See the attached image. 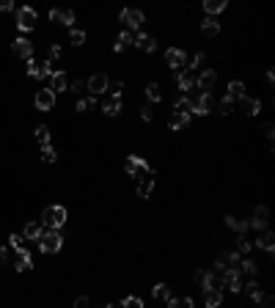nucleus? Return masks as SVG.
<instances>
[{
  "mask_svg": "<svg viewBox=\"0 0 275 308\" xmlns=\"http://www.w3.org/2000/svg\"><path fill=\"white\" fill-rule=\"evenodd\" d=\"M61 245H64V237H61L58 229H50V231H44V234L39 237V250L47 253V256H50V253H58Z\"/></svg>",
  "mask_w": 275,
  "mask_h": 308,
  "instance_id": "1",
  "label": "nucleus"
},
{
  "mask_svg": "<svg viewBox=\"0 0 275 308\" xmlns=\"http://www.w3.org/2000/svg\"><path fill=\"white\" fill-rule=\"evenodd\" d=\"M39 223L61 231V226L66 223V209L61 207V204H58V207H47V209L42 212V220H39Z\"/></svg>",
  "mask_w": 275,
  "mask_h": 308,
  "instance_id": "2",
  "label": "nucleus"
},
{
  "mask_svg": "<svg viewBox=\"0 0 275 308\" xmlns=\"http://www.w3.org/2000/svg\"><path fill=\"white\" fill-rule=\"evenodd\" d=\"M218 281H220V284H223L229 292H234V294L242 292V275H239V272L234 270V267H226V270L220 272V278H218Z\"/></svg>",
  "mask_w": 275,
  "mask_h": 308,
  "instance_id": "3",
  "label": "nucleus"
},
{
  "mask_svg": "<svg viewBox=\"0 0 275 308\" xmlns=\"http://www.w3.org/2000/svg\"><path fill=\"white\" fill-rule=\"evenodd\" d=\"M36 22H39L36 9H30V6H22V9L17 11V25H19V31H33V28H36Z\"/></svg>",
  "mask_w": 275,
  "mask_h": 308,
  "instance_id": "4",
  "label": "nucleus"
},
{
  "mask_svg": "<svg viewBox=\"0 0 275 308\" xmlns=\"http://www.w3.org/2000/svg\"><path fill=\"white\" fill-rule=\"evenodd\" d=\"M85 88L97 97V94H105L107 88H110V77H107L105 72H97V74H91L88 77V83H85Z\"/></svg>",
  "mask_w": 275,
  "mask_h": 308,
  "instance_id": "5",
  "label": "nucleus"
},
{
  "mask_svg": "<svg viewBox=\"0 0 275 308\" xmlns=\"http://www.w3.org/2000/svg\"><path fill=\"white\" fill-rule=\"evenodd\" d=\"M124 171H127V176H138V171H146L149 176H154L157 171H154L149 162H143L140 157H127V162H124Z\"/></svg>",
  "mask_w": 275,
  "mask_h": 308,
  "instance_id": "6",
  "label": "nucleus"
},
{
  "mask_svg": "<svg viewBox=\"0 0 275 308\" xmlns=\"http://www.w3.org/2000/svg\"><path fill=\"white\" fill-rule=\"evenodd\" d=\"M165 64H168L173 72H182L185 66H187V52L185 50H176V47H171V50L165 52Z\"/></svg>",
  "mask_w": 275,
  "mask_h": 308,
  "instance_id": "7",
  "label": "nucleus"
},
{
  "mask_svg": "<svg viewBox=\"0 0 275 308\" xmlns=\"http://www.w3.org/2000/svg\"><path fill=\"white\" fill-rule=\"evenodd\" d=\"M28 74L30 77H36V80H44V77H50L52 74V64H47V61H28Z\"/></svg>",
  "mask_w": 275,
  "mask_h": 308,
  "instance_id": "8",
  "label": "nucleus"
},
{
  "mask_svg": "<svg viewBox=\"0 0 275 308\" xmlns=\"http://www.w3.org/2000/svg\"><path fill=\"white\" fill-rule=\"evenodd\" d=\"M212 110H215V99H212V94H201V97L193 99V110H190V113L206 116V113H212Z\"/></svg>",
  "mask_w": 275,
  "mask_h": 308,
  "instance_id": "9",
  "label": "nucleus"
},
{
  "mask_svg": "<svg viewBox=\"0 0 275 308\" xmlns=\"http://www.w3.org/2000/svg\"><path fill=\"white\" fill-rule=\"evenodd\" d=\"M121 22H124L130 31H138L140 25H143V11H138V9H124V11H121Z\"/></svg>",
  "mask_w": 275,
  "mask_h": 308,
  "instance_id": "10",
  "label": "nucleus"
},
{
  "mask_svg": "<svg viewBox=\"0 0 275 308\" xmlns=\"http://www.w3.org/2000/svg\"><path fill=\"white\" fill-rule=\"evenodd\" d=\"M14 267H17V272H28L30 267H33V256H30V250H28V248H17Z\"/></svg>",
  "mask_w": 275,
  "mask_h": 308,
  "instance_id": "11",
  "label": "nucleus"
},
{
  "mask_svg": "<svg viewBox=\"0 0 275 308\" xmlns=\"http://www.w3.org/2000/svg\"><path fill=\"white\" fill-rule=\"evenodd\" d=\"M36 107L39 110H52V105H55V94L50 91V88H39V94H36Z\"/></svg>",
  "mask_w": 275,
  "mask_h": 308,
  "instance_id": "12",
  "label": "nucleus"
},
{
  "mask_svg": "<svg viewBox=\"0 0 275 308\" xmlns=\"http://www.w3.org/2000/svg\"><path fill=\"white\" fill-rule=\"evenodd\" d=\"M215 83H218V72H215V69H206L201 77H196V86L201 88V94H209Z\"/></svg>",
  "mask_w": 275,
  "mask_h": 308,
  "instance_id": "13",
  "label": "nucleus"
},
{
  "mask_svg": "<svg viewBox=\"0 0 275 308\" xmlns=\"http://www.w3.org/2000/svg\"><path fill=\"white\" fill-rule=\"evenodd\" d=\"M11 50H14L17 58H25V61L33 58V44L28 42V39H17V42L11 44Z\"/></svg>",
  "mask_w": 275,
  "mask_h": 308,
  "instance_id": "14",
  "label": "nucleus"
},
{
  "mask_svg": "<svg viewBox=\"0 0 275 308\" xmlns=\"http://www.w3.org/2000/svg\"><path fill=\"white\" fill-rule=\"evenodd\" d=\"M132 44H135L138 50H143V52L157 50V42H154V36H149V33H138V39H132Z\"/></svg>",
  "mask_w": 275,
  "mask_h": 308,
  "instance_id": "15",
  "label": "nucleus"
},
{
  "mask_svg": "<svg viewBox=\"0 0 275 308\" xmlns=\"http://www.w3.org/2000/svg\"><path fill=\"white\" fill-rule=\"evenodd\" d=\"M196 281H198L201 286H204V292H206V289H220V286H218V275H215V272L198 270V272H196Z\"/></svg>",
  "mask_w": 275,
  "mask_h": 308,
  "instance_id": "16",
  "label": "nucleus"
},
{
  "mask_svg": "<svg viewBox=\"0 0 275 308\" xmlns=\"http://www.w3.org/2000/svg\"><path fill=\"white\" fill-rule=\"evenodd\" d=\"M50 91L52 94H61V91H66V88H69V80H66V74L64 72H52L50 74Z\"/></svg>",
  "mask_w": 275,
  "mask_h": 308,
  "instance_id": "17",
  "label": "nucleus"
},
{
  "mask_svg": "<svg viewBox=\"0 0 275 308\" xmlns=\"http://www.w3.org/2000/svg\"><path fill=\"white\" fill-rule=\"evenodd\" d=\"M176 86H179V91H190V88L196 86V74H193V69H182V72H179Z\"/></svg>",
  "mask_w": 275,
  "mask_h": 308,
  "instance_id": "18",
  "label": "nucleus"
},
{
  "mask_svg": "<svg viewBox=\"0 0 275 308\" xmlns=\"http://www.w3.org/2000/svg\"><path fill=\"white\" fill-rule=\"evenodd\" d=\"M226 226H229L231 231H237L239 237H245V231L251 229V223H248V220H239V217H234V215H226Z\"/></svg>",
  "mask_w": 275,
  "mask_h": 308,
  "instance_id": "19",
  "label": "nucleus"
},
{
  "mask_svg": "<svg viewBox=\"0 0 275 308\" xmlns=\"http://www.w3.org/2000/svg\"><path fill=\"white\" fill-rule=\"evenodd\" d=\"M239 105H242V110H245L248 116H259V110H261V102H259L256 97H248V94H245L242 99H239Z\"/></svg>",
  "mask_w": 275,
  "mask_h": 308,
  "instance_id": "20",
  "label": "nucleus"
},
{
  "mask_svg": "<svg viewBox=\"0 0 275 308\" xmlns=\"http://www.w3.org/2000/svg\"><path fill=\"white\" fill-rule=\"evenodd\" d=\"M201 33H204L206 39H215V36H220V25H218V19L206 17L204 22H201Z\"/></svg>",
  "mask_w": 275,
  "mask_h": 308,
  "instance_id": "21",
  "label": "nucleus"
},
{
  "mask_svg": "<svg viewBox=\"0 0 275 308\" xmlns=\"http://www.w3.org/2000/svg\"><path fill=\"white\" fill-rule=\"evenodd\" d=\"M256 245H259L261 250L272 253V250H275V237H272V231H261L259 239H256Z\"/></svg>",
  "mask_w": 275,
  "mask_h": 308,
  "instance_id": "22",
  "label": "nucleus"
},
{
  "mask_svg": "<svg viewBox=\"0 0 275 308\" xmlns=\"http://www.w3.org/2000/svg\"><path fill=\"white\" fill-rule=\"evenodd\" d=\"M204 303H206V308H218L220 303H223V292L220 289H206L204 292Z\"/></svg>",
  "mask_w": 275,
  "mask_h": 308,
  "instance_id": "23",
  "label": "nucleus"
},
{
  "mask_svg": "<svg viewBox=\"0 0 275 308\" xmlns=\"http://www.w3.org/2000/svg\"><path fill=\"white\" fill-rule=\"evenodd\" d=\"M242 289H245V294L253 300V303H261V297H264V292H261V286L256 284V281H248Z\"/></svg>",
  "mask_w": 275,
  "mask_h": 308,
  "instance_id": "24",
  "label": "nucleus"
},
{
  "mask_svg": "<svg viewBox=\"0 0 275 308\" xmlns=\"http://www.w3.org/2000/svg\"><path fill=\"white\" fill-rule=\"evenodd\" d=\"M102 110H105V116H110V119H113V116H118V113H121V97H110L102 105Z\"/></svg>",
  "mask_w": 275,
  "mask_h": 308,
  "instance_id": "25",
  "label": "nucleus"
},
{
  "mask_svg": "<svg viewBox=\"0 0 275 308\" xmlns=\"http://www.w3.org/2000/svg\"><path fill=\"white\" fill-rule=\"evenodd\" d=\"M234 270H237L239 275H256L259 267H256V262H251V259H239V264L234 267Z\"/></svg>",
  "mask_w": 275,
  "mask_h": 308,
  "instance_id": "26",
  "label": "nucleus"
},
{
  "mask_svg": "<svg viewBox=\"0 0 275 308\" xmlns=\"http://www.w3.org/2000/svg\"><path fill=\"white\" fill-rule=\"evenodd\" d=\"M44 234V226L42 223H25V229H22V237L25 239H39Z\"/></svg>",
  "mask_w": 275,
  "mask_h": 308,
  "instance_id": "27",
  "label": "nucleus"
},
{
  "mask_svg": "<svg viewBox=\"0 0 275 308\" xmlns=\"http://www.w3.org/2000/svg\"><path fill=\"white\" fill-rule=\"evenodd\" d=\"M239 259H242V256H239L237 250H223V253L218 256V262L223 264V267H237V264H239Z\"/></svg>",
  "mask_w": 275,
  "mask_h": 308,
  "instance_id": "28",
  "label": "nucleus"
},
{
  "mask_svg": "<svg viewBox=\"0 0 275 308\" xmlns=\"http://www.w3.org/2000/svg\"><path fill=\"white\" fill-rule=\"evenodd\" d=\"M226 97L242 99L245 97V83H242V80H231V83H229V94H226Z\"/></svg>",
  "mask_w": 275,
  "mask_h": 308,
  "instance_id": "29",
  "label": "nucleus"
},
{
  "mask_svg": "<svg viewBox=\"0 0 275 308\" xmlns=\"http://www.w3.org/2000/svg\"><path fill=\"white\" fill-rule=\"evenodd\" d=\"M151 190H154V179H151V176H143V179L138 182V195L140 198H149Z\"/></svg>",
  "mask_w": 275,
  "mask_h": 308,
  "instance_id": "30",
  "label": "nucleus"
},
{
  "mask_svg": "<svg viewBox=\"0 0 275 308\" xmlns=\"http://www.w3.org/2000/svg\"><path fill=\"white\" fill-rule=\"evenodd\" d=\"M190 119H193L190 113H173V119H171V129H185L187 124H190Z\"/></svg>",
  "mask_w": 275,
  "mask_h": 308,
  "instance_id": "31",
  "label": "nucleus"
},
{
  "mask_svg": "<svg viewBox=\"0 0 275 308\" xmlns=\"http://www.w3.org/2000/svg\"><path fill=\"white\" fill-rule=\"evenodd\" d=\"M226 9V0H206V3H204V11H206V14H220V11H223Z\"/></svg>",
  "mask_w": 275,
  "mask_h": 308,
  "instance_id": "32",
  "label": "nucleus"
},
{
  "mask_svg": "<svg viewBox=\"0 0 275 308\" xmlns=\"http://www.w3.org/2000/svg\"><path fill=\"white\" fill-rule=\"evenodd\" d=\"M127 47H132V36L124 31V33H118V39H116V44H113V50H116V52H124Z\"/></svg>",
  "mask_w": 275,
  "mask_h": 308,
  "instance_id": "33",
  "label": "nucleus"
},
{
  "mask_svg": "<svg viewBox=\"0 0 275 308\" xmlns=\"http://www.w3.org/2000/svg\"><path fill=\"white\" fill-rule=\"evenodd\" d=\"M173 110H176V113H190L193 110V99L190 97H179L176 102H173ZM193 116V113H190Z\"/></svg>",
  "mask_w": 275,
  "mask_h": 308,
  "instance_id": "34",
  "label": "nucleus"
},
{
  "mask_svg": "<svg viewBox=\"0 0 275 308\" xmlns=\"http://www.w3.org/2000/svg\"><path fill=\"white\" fill-rule=\"evenodd\" d=\"M151 294H154V300H163V303H168V300H171V289L165 284H157Z\"/></svg>",
  "mask_w": 275,
  "mask_h": 308,
  "instance_id": "35",
  "label": "nucleus"
},
{
  "mask_svg": "<svg viewBox=\"0 0 275 308\" xmlns=\"http://www.w3.org/2000/svg\"><path fill=\"white\" fill-rule=\"evenodd\" d=\"M168 308H196V305H193V297H171Z\"/></svg>",
  "mask_w": 275,
  "mask_h": 308,
  "instance_id": "36",
  "label": "nucleus"
},
{
  "mask_svg": "<svg viewBox=\"0 0 275 308\" xmlns=\"http://www.w3.org/2000/svg\"><path fill=\"white\" fill-rule=\"evenodd\" d=\"M116 308H143V300L135 297V294H130V297H124Z\"/></svg>",
  "mask_w": 275,
  "mask_h": 308,
  "instance_id": "37",
  "label": "nucleus"
},
{
  "mask_svg": "<svg viewBox=\"0 0 275 308\" xmlns=\"http://www.w3.org/2000/svg\"><path fill=\"white\" fill-rule=\"evenodd\" d=\"M146 97H149L151 102H160V99H163V91H160V86H157V83H149V86H146Z\"/></svg>",
  "mask_w": 275,
  "mask_h": 308,
  "instance_id": "38",
  "label": "nucleus"
},
{
  "mask_svg": "<svg viewBox=\"0 0 275 308\" xmlns=\"http://www.w3.org/2000/svg\"><path fill=\"white\" fill-rule=\"evenodd\" d=\"M36 138H39V143H42V146H47V143H50V127L39 124V127H36Z\"/></svg>",
  "mask_w": 275,
  "mask_h": 308,
  "instance_id": "39",
  "label": "nucleus"
},
{
  "mask_svg": "<svg viewBox=\"0 0 275 308\" xmlns=\"http://www.w3.org/2000/svg\"><path fill=\"white\" fill-rule=\"evenodd\" d=\"M42 160H44V162H55V160H58L55 149H52L50 143H47V146H42Z\"/></svg>",
  "mask_w": 275,
  "mask_h": 308,
  "instance_id": "40",
  "label": "nucleus"
},
{
  "mask_svg": "<svg viewBox=\"0 0 275 308\" xmlns=\"http://www.w3.org/2000/svg\"><path fill=\"white\" fill-rule=\"evenodd\" d=\"M220 113H223V116H231L234 113V99L231 97H223V99H220Z\"/></svg>",
  "mask_w": 275,
  "mask_h": 308,
  "instance_id": "41",
  "label": "nucleus"
},
{
  "mask_svg": "<svg viewBox=\"0 0 275 308\" xmlns=\"http://www.w3.org/2000/svg\"><path fill=\"white\" fill-rule=\"evenodd\" d=\"M97 105V99L94 97H85V99H77V110L80 113H85V110H91V107Z\"/></svg>",
  "mask_w": 275,
  "mask_h": 308,
  "instance_id": "42",
  "label": "nucleus"
},
{
  "mask_svg": "<svg viewBox=\"0 0 275 308\" xmlns=\"http://www.w3.org/2000/svg\"><path fill=\"white\" fill-rule=\"evenodd\" d=\"M58 11H61V9H58ZM72 22H75V11L64 9L61 11V19H58V25H72Z\"/></svg>",
  "mask_w": 275,
  "mask_h": 308,
  "instance_id": "43",
  "label": "nucleus"
},
{
  "mask_svg": "<svg viewBox=\"0 0 275 308\" xmlns=\"http://www.w3.org/2000/svg\"><path fill=\"white\" fill-rule=\"evenodd\" d=\"M69 42L75 44V47L85 44V33H83V31H72V33H69Z\"/></svg>",
  "mask_w": 275,
  "mask_h": 308,
  "instance_id": "44",
  "label": "nucleus"
},
{
  "mask_svg": "<svg viewBox=\"0 0 275 308\" xmlns=\"http://www.w3.org/2000/svg\"><path fill=\"white\" fill-rule=\"evenodd\" d=\"M251 248H253V242H251L248 237H239V239H237V253H248Z\"/></svg>",
  "mask_w": 275,
  "mask_h": 308,
  "instance_id": "45",
  "label": "nucleus"
},
{
  "mask_svg": "<svg viewBox=\"0 0 275 308\" xmlns=\"http://www.w3.org/2000/svg\"><path fill=\"white\" fill-rule=\"evenodd\" d=\"M267 217H270V209H267V207H256V209H253V220H264L267 223Z\"/></svg>",
  "mask_w": 275,
  "mask_h": 308,
  "instance_id": "46",
  "label": "nucleus"
},
{
  "mask_svg": "<svg viewBox=\"0 0 275 308\" xmlns=\"http://www.w3.org/2000/svg\"><path fill=\"white\" fill-rule=\"evenodd\" d=\"M9 245H11L14 250H17V248H25V237H22V234H11V237H9Z\"/></svg>",
  "mask_w": 275,
  "mask_h": 308,
  "instance_id": "47",
  "label": "nucleus"
},
{
  "mask_svg": "<svg viewBox=\"0 0 275 308\" xmlns=\"http://www.w3.org/2000/svg\"><path fill=\"white\" fill-rule=\"evenodd\" d=\"M58 58H61V47L52 44V47H50V52H47V64H52V61H58Z\"/></svg>",
  "mask_w": 275,
  "mask_h": 308,
  "instance_id": "48",
  "label": "nucleus"
},
{
  "mask_svg": "<svg viewBox=\"0 0 275 308\" xmlns=\"http://www.w3.org/2000/svg\"><path fill=\"white\" fill-rule=\"evenodd\" d=\"M261 308H275V297H272V294H264V297H261Z\"/></svg>",
  "mask_w": 275,
  "mask_h": 308,
  "instance_id": "49",
  "label": "nucleus"
},
{
  "mask_svg": "<svg viewBox=\"0 0 275 308\" xmlns=\"http://www.w3.org/2000/svg\"><path fill=\"white\" fill-rule=\"evenodd\" d=\"M75 308H91V300L83 294V297H77V300H75Z\"/></svg>",
  "mask_w": 275,
  "mask_h": 308,
  "instance_id": "50",
  "label": "nucleus"
},
{
  "mask_svg": "<svg viewBox=\"0 0 275 308\" xmlns=\"http://www.w3.org/2000/svg\"><path fill=\"white\" fill-rule=\"evenodd\" d=\"M83 88H85V86H83V80H77V83H72V88H69V91H75L77 97L83 99Z\"/></svg>",
  "mask_w": 275,
  "mask_h": 308,
  "instance_id": "51",
  "label": "nucleus"
},
{
  "mask_svg": "<svg viewBox=\"0 0 275 308\" xmlns=\"http://www.w3.org/2000/svg\"><path fill=\"white\" fill-rule=\"evenodd\" d=\"M261 129H264V135H267V141H270V143H272V124H270V121H264V127H261Z\"/></svg>",
  "mask_w": 275,
  "mask_h": 308,
  "instance_id": "52",
  "label": "nucleus"
},
{
  "mask_svg": "<svg viewBox=\"0 0 275 308\" xmlns=\"http://www.w3.org/2000/svg\"><path fill=\"white\" fill-rule=\"evenodd\" d=\"M14 9V3H11V0H0V11H11Z\"/></svg>",
  "mask_w": 275,
  "mask_h": 308,
  "instance_id": "53",
  "label": "nucleus"
},
{
  "mask_svg": "<svg viewBox=\"0 0 275 308\" xmlns=\"http://www.w3.org/2000/svg\"><path fill=\"white\" fill-rule=\"evenodd\" d=\"M140 119H143V121H151V110H149V107H143V110H140Z\"/></svg>",
  "mask_w": 275,
  "mask_h": 308,
  "instance_id": "54",
  "label": "nucleus"
},
{
  "mask_svg": "<svg viewBox=\"0 0 275 308\" xmlns=\"http://www.w3.org/2000/svg\"><path fill=\"white\" fill-rule=\"evenodd\" d=\"M201 61H204V52H196V55H193V66H198ZM193 66H190V69H193Z\"/></svg>",
  "mask_w": 275,
  "mask_h": 308,
  "instance_id": "55",
  "label": "nucleus"
},
{
  "mask_svg": "<svg viewBox=\"0 0 275 308\" xmlns=\"http://www.w3.org/2000/svg\"><path fill=\"white\" fill-rule=\"evenodd\" d=\"M0 262H6V248H0Z\"/></svg>",
  "mask_w": 275,
  "mask_h": 308,
  "instance_id": "56",
  "label": "nucleus"
},
{
  "mask_svg": "<svg viewBox=\"0 0 275 308\" xmlns=\"http://www.w3.org/2000/svg\"><path fill=\"white\" fill-rule=\"evenodd\" d=\"M105 308H116V305H105Z\"/></svg>",
  "mask_w": 275,
  "mask_h": 308,
  "instance_id": "57",
  "label": "nucleus"
}]
</instances>
